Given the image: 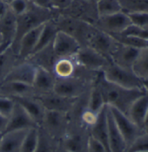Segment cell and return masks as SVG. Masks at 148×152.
<instances>
[{"instance_id":"52","label":"cell","mask_w":148,"mask_h":152,"mask_svg":"<svg viewBox=\"0 0 148 152\" xmlns=\"http://www.w3.org/2000/svg\"><path fill=\"white\" fill-rule=\"evenodd\" d=\"M57 151H58V150H57ZM57 151H56V152H57Z\"/></svg>"},{"instance_id":"3","label":"cell","mask_w":148,"mask_h":152,"mask_svg":"<svg viewBox=\"0 0 148 152\" xmlns=\"http://www.w3.org/2000/svg\"><path fill=\"white\" fill-rule=\"evenodd\" d=\"M93 80H88L85 77L76 75L62 79L55 78L53 92L64 97L78 99L88 93Z\"/></svg>"},{"instance_id":"26","label":"cell","mask_w":148,"mask_h":152,"mask_svg":"<svg viewBox=\"0 0 148 152\" xmlns=\"http://www.w3.org/2000/svg\"><path fill=\"white\" fill-rule=\"evenodd\" d=\"M19 63L17 53L8 46L0 53V84H2L15 66Z\"/></svg>"},{"instance_id":"21","label":"cell","mask_w":148,"mask_h":152,"mask_svg":"<svg viewBox=\"0 0 148 152\" xmlns=\"http://www.w3.org/2000/svg\"><path fill=\"white\" fill-rule=\"evenodd\" d=\"M54 85L55 77L53 74L50 70L44 68L43 66H37V70L32 84V87L36 90L37 94L52 92L54 88Z\"/></svg>"},{"instance_id":"2","label":"cell","mask_w":148,"mask_h":152,"mask_svg":"<svg viewBox=\"0 0 148 152\" xmlns=\"http://www.w3.org/2000/svg\"><path fill=\"white\" fill-rule=\"evenodd\" d=\"M52 11L38 7L30 2L28 10L25 13L17 16V33L14 41L11 46L16 53L21 38L27 31L54 18Z\"/></svg>"},{"instance_id":"29","label":"cell","mask_w":148,"mask_h":152,"mask_svg":"<svg viewBox=\"0 0 148 152\" xmlns=\"http://www.w3.org/2000/svg\"><path fill=\"white\" fill-rule=\"evenodd\" d=\"M133 70L135 75L143 81L148 80V46L139 50Z\"/></svg>"},{"instance_id":"37","label":"cell","mask_w":148,"mask_h":152,"mask_svg":"<svg viewBox=\"0 0 148 152\" xmlns=\"http://www.w3.org/2000/svg\"><path fill=\"white\" fill-rule=\"evenodd\" d=\"M15 102L12 99L0 95V114L1 115L9 118V116L11 115L13 110Z\"/></svg>"},{"instance_id":"36","label":"cell","mask_w":148,"mask_h":152,"mask_svg":"<svg viewBox=\"0 0 148 152\" xmlns=\"http://www.w3.org/2000/svg\"><path fill=\"white\" fill-rule=\"evenodd\" d=\"M30 0H12L8 5L10 10L16 16H19L25 13L30 6Z\"/></svg>"},{"instance_id":"41","label":"cell","mask_w":148,"mask_h":152,"mask_svg":"<svg viewBox=\"0 0 148 152\" xmlns=\"http://www.w3.org/2000/svg\"><path fill=\"white\" fill-rule=\"evenodd\" d=\"M8 124V117L0 114V133L4 134L6 130Z\"/></svg>"},{"instance_id":"13","label":"cell","mask_w":148,"mask_h":152,"mask_svg":"<svg viewBox=\"0 0 148 152\" xmlns=\"http://www.w3.org/2000/svg\"><path fill=\"white\" fill-rule=\"evenodd\" d=\"M43 26L44 24L31 29L21 38L17 50V54L19 62L27 61L33 53V51L38 44Z\"/></svg>"},{"instance_id":"33","label":"cell","mask_w":148,"mask_h":152,"mask_svg":"<svg viewBox=\"0 0 148 152\" xmlns=\"http://www.w3.org/2000/svg\"><path fill=\"white\" fill-rule=\"evenodd\" d=\"M115 40L125 46H131L137 49H143L145 47L148 46V40L140 39L135 36H131V35H126V34H113L112 35Z\"/></svg>"},{"instance_id":"42","label":"cell","mask_w":148,"mask_h":152,"mask_svg":"<svg viewBox=\"0 0 148 152\" xmlns=\"http://www.w3.org/2000/svg\"><path fill=\"white\" fill-rule=\"evenodd\" d=\"M8 9H9L8 4L4 0H0V18L7 12Z\"/></svg>"},{"instance_id":"1","label":"cell","mask_w":148,"mask_h":152,"mask_svg":"<svg viewBox=\"0 0 148 152\" xmlns=\"http://www.w3.org/2000/svg\"><path fill=\"white\" fill-rule=\"evenodd\" d=\"M94 82L102 93L105 105L115 107L126 115L134 101L146 92V88H126L112 83L104 77L101 71L98 72Z\"/></svg>"},{"instance_id":"23","label":"cell","mask_w":148,"mask_h":152,"mask_svg":"<svg viewBox=\"0 0 148 152\" xmlns=\"http://www.w3.org/2000/svg\"><path fill=\"white\" fill-rule=\"evenodd\" d=\"M17 33V16L10 10L0 18V35L3 42L12 46Z\"/></svg>"},{"instance_id":"16","label":"cell","mask_w":148,"mask_h":152,"mask_svg":"<svg viewBox=\"0 0 148 152\" xmlns=\"http://www.w3.org/2000/svg\"><path fill=\"white\" fill-rule=\"evenodd\" d=\"M16 103L22 107L38 126H40L44 118L45 108L35 96L12 98Z\"/></svg>"},{"instance_id":"12","label":"cell","mask_w":148,"mask_h":152,"mask_svg":"<svg viewBox=\"0 0 148 152\" xmlns=\"http://www.w3.org/2000/svg\"><path fill=\"white\" fill-rule=\"evenodd\" d=\"M35 127L38 126L22 107L15 102L13 110L8 118V124L5 132L16 130H28Z\"/></svg>"},{"instance_id":"30","label":"cell","mask_w":148,"mask_h":152,"mask_svg":"<svg viewBox=\"0 0 148 152\" xmlns=\"http://www.w3.org/2000/svg\"><path fill=\"white\" fill-rule=\"evenodd\" d=\"M122 12L126 14L148 13V0H118Z\"/></svg>"},{"instance_id":"47","label":"cell","mask_w":148,"mask_h":152,"mask_svg":"<svg viewBox=\"0 0 148 152\" xmlns=\"http://www.w3.org/2000/svg\"><path fill=\"white\" fill-rule=\"evenodd\" d=\"M2 44H4V42H3V39H2V37H1V35H0V46H1Z\"/></svg>"},{"instance_id":"25","label":"cell","mask_w":148,"mask_h":152,"mask_svg":"<svg viewBox=\"0 0 148 152\" xmlns=\"http://www.w3.org/2000/svg\"><path fill=\"white\" fill-rule=\"evenodd\" d=\"M59 30V27H58L54 18L45 22L44 26H43L42 31H41L38 44L35 47L32 54L37 53L44 50V48L51 46L52 44L53 39H54V38H55V36H56V34H57Z\"/></svg>"},{"instance_id":"14","label":"cell","mask_w":148,"mask_h":152,"mask_svg":"<svg viewBox=\"0 0 148 152\" xmlns=\"http://www.w3.org/2000/svg\"><path fill=\"white\" fill-rule=\"evenodd\" d=\"M37 66L34 63L28 61H21L12 68L4 81H16L32 86Z\"/></svg>"},{"instance_id":"5","label":"cell","mask_w":148,"mask_h":152,"mask_svg":"<svg viewBox=\"0 0 148 152\" xmlns=\"http://www.w3.org/2000/svg\"><path fill=\"white\" fill-rule=\"evenodd\" d=\"M38 127H41L50 137L59 142L69 129V114L45 109L42 123Z\"/></svg>"},{"instance_id":"51","label":"cell","mask_w":148,"mask_h":152,"mask_svg":"<svg viewBox=\"0 0 148 152\" xmlns=\"http://www.w3.org/2000/svg\"><path fill=\"white\" fill-rule=\"evenodd\" d=\"M92 1H93V2H95V3H96V2H98V1H99V0H92Z\"/></svg>"},{"instance_id":"7","label":"cell","mask_w":148,"mask_h":152,"mask_svg":"<svg viewBox=\"0 0 148 152\" xmlns=\"http://www.w3.org/2000/svg\"><path fill=\"white\" fill-rule=\"evenodd\" d=\"M117 45L118 42L112 35L103 31L99 30L95 26H93L92 30L90 32L86 43V46L92 48L110 61L111 56Z\"/></svg>"},{"instance_id":"10","label":"cell","mask_w":148,"mask_h":152,"mask_svg":"<svg viewBox=\"0 0 148 152\" xmlns=\"http://www.w3.org/2000/svg\"><path fill=\"white\" fill-rule=\"evenodd\" d=\"M81 46L73 36L61 30L58 31L52 44V51L57 58L73 57Z\"/></svg>"},{"instance_id":"17","label":"cell","mask_w":148,"mask_h":152,"mask_svg":"<svg viewBox=\"0 0 148 152\" xmlns=\"http://www.w3.org/2000/svg\"><path fill=\"white\" fill-rule=\"evenodd\" d=\"M88 135L75 130L65 134L59 142V146L65 151L69 152H86Z\"/></svg>"},{"instance_id":"20","label":"cell","mask_w":148,"mask_h":152,"mask_svg":"<svg viewBox=\"0 0 148 152\" xmlns=\"http://www.w3.org/2000/svg\"><path fill=\"white\" fill-rule=\"evenodd\" d=\"M36 94V90L31 85L16 81H4L0 84V95L11 99L15 97L35 96Z\"/></svg>"},{"instance_id":"43","label":"cell","mask_w":148,"mask_h":152,"mask_svg":"<svg viewBox=\"0 0 148 152\" xmlns=\"http://www.w3.org/2000/svg\"><path fill=\"white\" fill-rule=\"evenodd\" d=\"M143 130H144V132L148 133V112L147 116H146V119H145L144 124H143Z\"/></svg>"},{"instance_id":"15","label":"cell","mask_w":148,"mask_h":152,"mask_svg":"<svg viewBox=\"0 0 148 152\" xmlns=\"http://www.w3.org/2000/svg\"><path fill=\"white\" fill-rule=\"evenodd\" d=\"M139 49L125 46L118 42V45L111 56V61L120 67L133 70L134 62L139 55Z\"/></svg>"},{"instance_id":"28","label":"cell","mask_w":148,"mask_h":152,"mask_svg":"<svg viewBox=\"0 0 148 152\" xmlns=\"http://www.w3.org/2000/svg\"><path fill=\"white\" fill-rule=\"evenodd\" d=\"M104 106H105V103L104 101L102 93L100 91L99 88L98 87V85L93 80L91 88L88 93L86 107L91 112L95 114H99Z\"/></svg>"},{"instance_id":"49","label":"cell","mask_w":148,"mask_h":152,"mask_svg":"<svg viewBox=\"0 0 148 152\" xmlns=\"http://www.w3.org/2000/svg\"><path fill=\"white\" fill-rule=\"evenodd\" d=\"M3 135H4V134L0 133V142H1V139H2V137H3Z\"/></svg>"},{"instance_id":"4","label":"cell","mask_w":148,"mask_h":152,"mask_svg":"<svg viewBox=\"0 0 148 152\" xmlns=\"http://www.w3.org/2000/svg\"><path fill=\"white\" fill-rule=\"evenodd\" d=\"M103 76L109 81L126 88H145L143 80L133 70L125 69L109 61L101 70Z\"/></svg>"},{"instance_id":"34","label":"cell","mask_w":148,"mask_h":152,"mask_svg":"<svg viewBox=\"0 0 148 152\" xmlns=\"http://www.w3.org/2000/svg\"><path fill=\"white\" fill-rule=\"evenodd\" d=\"M38 142V127L30 129L24 138L20 152H35Z\"/></svg>"},{"instance_id":"45","label":"cell","mask_w":148,"mask_h":152,"mask_svg":"<svg viewBox=\"0 0 148 152\" xmlns=\"http://www.w3.org/2000/svg\"><path fill=\"white\" fill-rule=\"evenodd\" d=\"M143 84H144V87H145L146 90H147V91H148V80L143 81Z\"/></svg>"},{"instance_id":"40","label":"cell","mask_w":148,"mask_h":152,"mask_svg":"<svg viewBox=\"0 0 148 152\" xmlns=\"http://www.w3.org/2000/svg\"><path fill=\"white\" fill-rule=\"evenodd\" d=\"M30 2L32 4H34L35 5L44 8V9H50V10H54L51 4V0H30Z\"/></svg>"},{"instance_id":"22","label":"cell","mask_w":148,"mask_h":152,"mask_svg":"<svg viewBox=\"0 0 148 152\" xmlns=\"http://www.w3.org/2000/svg\"><path fill=\"white\" fill-rule=\"evenodd\" d=\"M148 112V91L146 92L137 98L131 105L127 116L133 121L136 125L143 129V124Z\"/></svg>"},{"instance_id":"6","label":"cell","mask_w":148,"mask_h":152,"mask_svg":"<svg viewBox=\"0 0 148 152\" xmlns=\"http://www.w3.org/2000/svg\"><path fill=\"white\" fill-rule=\"evenodd\" d=\"M76 64L90 72H99L107 65L105 57L87 46H82L73 56Z\"/></svg>"},{"instance_id":"50","label":"cell","mask_w":148,"mask_h":152,"mask_svg":"<svg viewBox=\"0 0 148 152\" xmlns=\"http://www.w3.org/2000/svg\"><path fill=\"white\" fill-rule=\"evenodd\" d=\"M144 29H147V30H148V24H147V26H146V28H144Z\"/></svg>"},{"instance_id":"11","label":"cell","mask_w":148,"mask_h":152,"mask_svg":"<svg viewBox=\"0 0 148 152\" xmlns=\"http://www.w3.org/2000/svg\"><path fill=\"white\" fill-rule=\"evenodd\" d=\"M35 97L42 103V105L46 110H53L59 111L64 113H70L74 105L76 104L78 99L67 98L57 94L54 92L38 94L35 95Z\"/></svg>"},{"instance_id":"46","label":"cell","mask_w":148,"mask_h":152,"mask_svg":"<svg viewBox=\"0 0 148 152\" xmlns=\"http://www.w3.org/2000/svg\"><path fill=\"white\" fill-rule=\"evenodd\" d=\"M57 152H69V151H65L64 149H62V148H60V147H58V151Z\"/></svg>"},{"instance_id":"39","label":"cell","mask_w":148,"mask_h":152,"mask_svg":"<svg viewBox=\"0 0 148 152\" xmlns=\"http://www.w3.org/2000/svg\"><path fill=\"white\" fill-rule=\"evenodd\" d=\"M74 0H51L52 6L54 10H65L71 7Z\"/></svg>"},{"instance_id":"44","label":"cell","mask_w":148,"mask_h":152,"mask_svg":"<svg viewBox=\"0 0 148 152\" xmlns=\"http://www.w3.org/2000/svg\"><path fill=\"white\" fill-rule=\"evenodd\" d=\"M11 45H9V44H6V43H4V44H2L1 46H0V53L4 50V49H6L8 46H10Z\"/></svg>"},{"instance_id":"9","label":"cell","mask_w":148,"mask_h":152,"mask_svg":"<svg viewBox=\"0 0 148 152\" xmlns=\"http://www.w3.org/2000/svg\"><path fill=\"white\" fill-rule=\"evenodd\" d=\"M108 107L118 130L124 137L126 146L128 147L137 137L144 132V130L140 127L136 125L126 114L122 113L115 107Z\"/></svg>"},{"instance_id":"18","label":"cell","mask_w":148,"mask_h":152,"mask_svg":"<svg viewBox=\"0 0 148 152\" xmlns=\"http://www.w3.org/2000/svg\"><path fill=\"white\" fill-rule=\"evenodd\" d=\"M89 135L99 142H100L110 151L109 142H108V127H107V105L99 113L98 117L94 124L89 129Z\"/></svg>"},{"instance_id":"31","label":"cell","mask_w":148,"mask_h":152,"mask_svg":"<svg viewBox=\"0 0 148 152\" xmlns=\"http://www.w3.org/2000/svg\"><path fill=\"white\" fill-rule=\"evenodd\" d=\"M59 142L51 137L41 127H38V142L35 152H56Z\"/></svg>"},{"instance_id":"24","label":"cell","mask_w":148,"mask_h":152,"mask_svg":"<svg viewBox=\"0 0 148 152\" xmlns=\"http://www.w3.org/2000/svg\"><path fill=\"white\" fill-rule=\"evenodd\" d=\"M28 130H16L4 133L0 142V152H20L24 138Z\"/></svg>"},{"instance_id":"53","label":"cell","mask_w":148,"mask_h":152,"mask_svg":"<svg viewBox=\"0 0 148 152\" xmlns=\"http://www.w3.org/2000/svg\"></svg>"},{"instance_id":"38","label":"cell","mask_w":148,"mask_h":152,"mask_svg":"<svg viewBox=\"0 0 148 152\" xmlns=\"http://www.w3.org/2000/svg\"><path fill=\"white\" fill-rule=\"evenodd\" d=\"M86 152H108V151L100 142L89 135Z\"/></svg>"},{"instance_id":"35","label":"cell","mask_w":148,"mask_h":152,"mask_svg":"<svg viewBox=\"0 0 148 152\" xmlns=\"http://www.w3.org/2000/svg\"><path fill=\"white\" fill-rule=\"evenodd\" d=\"M126 152H148V133L143 132L127 147Z\"/></svg>"},{"instance_id":"32","label":"cell","mask_w":148,"mask_h":152,"mask_svg":"<svg viewBox=\"0 0 148 152\" xmlns=\"http://www.w3.org/2000/svg\"><path fill=\"white\" fill-rule=\"evenodd\" d=\"M96 9L99 17L122 12L118 0H99L96 2Z\"/></svg>"},{"instance_id":"27","label":"cell","mask_w":148,"mask_h":152,"mask_svg":"<svg viewBox=\"0 0 148 152\" xmlns=\"http://www.w3.org/2000/svg\"><path fill=\"white\" fill-rule=\"evenodd\" d=\"M77 68L78 65L73 57L58 58L52 66V73L55 78H68L75 76L74 75Z\"/></svg>"},{"instance_id":"8","label":"cell","mask_w":148,"mask_h":152,"mask_svg":"<svg viewBox=\"0 0 148 152\" xmlns=\"http://www.w3.org/2000/svg\"><path fill=\"white\" fill-rule=\"evenodd\" d=\"M130 25H132L130 17L123 12L111 15L99 16L93 24L96 28L110 35L121 33Z\"/></svg>"},{"instance_id":"19","label":"cell","mask_w":148,"mask_h":152,"mask_svg":"<svg viewBox=\"0 0 148 152\" xmlns=\"http://www.w3.org/2000/svg\"><path fill=\"white\" fill-rule=\"evenodd\" d=\"M107 127H108V142H109L110 151L126 152L127 148L126 143L120 131L118 130L108 106H107Z\"/></svg>"},{"instance_id":"48","label":"cell","mask_w":148,"mask_h":152,"mask_svg":"<svg viewBox=\"0 0 148 152\" xmlns=\"http://www.w3.org/2000/svg\"><path fill=\"white\" fill-rule=\"evenodd\" d=\"M4 1H5V2H6V3H7L8 4H10V3H11V2H12V0H4Z\"/></svg>"}]
</instances>
